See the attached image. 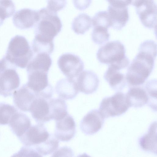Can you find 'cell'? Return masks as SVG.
Listing matches in <instances>:
<instances>
[{
	"mask_svg": "<svg viewBox=\"0 0 157 157\" xmlns=\"http://www.w3.org/2000/svg\"><path fill=\"white\" fill-rule=\"evenodd\" d=\"M139 52L127 68L126 81L130 85L143 84L153 71L157 51L151 47L140 45Z\"/></svg>",
	"mask_w": 157,
	"mask_h": 157,
	"instance_id": "obj_1",
	"label": "cell"
},
{
	"mask_svg": "<svg viewBox=\"0 0 157 157\" xmlns=\"http://www.w3.org/2000/svg\"><path fill=\"white\" fill-rule=\"evenodd\" d=\"M39 18L35 25V38L47 41L53 39L61 30L62 25L57 13L47 7L38 10Z\"/></svg>",
	"mask_w": 157,
	"mask_h": 157,
	"instance_id": "obj_2",
	"label": "cell"
},
{
	"mask_svg": "<svg viewBox=\"0 0 157 157\" xmlns=\"http://www.w3.org/2000/svg\"><path fill=\"white\" fill-rule=\"evenodd\" d=\"M33 55L26 39L17 35L10 40L4 57L15 67L24 68L33 59Z\"/></svg>",
	"mask_w": 157,
	"mask_h": 157,
	"instance_id": "obj_3",
	"label": "cell"
},
{
	"mask_svg": "<svg viewBox=\"0 0 157 157\" xmlns=\"http://www.w3.org/2000/svg\"><path fill=\"white\" fill-rule=\"evenodd\" d=\"M96 55L100 63L112 66L120 70L126 67L130 63L125 55L124 46L119 40L107 42L98 49Z\"/></svg>",
	"mask_w": 157,
	"mask_h": 157,
	"instance_id": "obj_4",
	"label": "cell"
},
{
	"mask_svg": "<svg viewBox=\"0 0 157 157\" xmlns=\"http://www.w3.org/2000/svg\"><path fill=\"white\" fill-rule=\"evenodd\" d=\"M129 106L126 95L118 92L113 96L106 97L102 100L99 111L104 118L120 115L125 113Z\"/></svg>",
	"mask_w": 157,
	"mask_h": 157,
	"instance_id": "obj_5",
	"label": "cell"
},
{
	"mask_svg": "<svg viewBox=\"0 0 157 157\" xmlns=\"http://www.w3.org/2000/svg\"><path fill=\"white\" fill-rule=\"evenodd\" d=\"M28 81L26 83L37 96L47 99L52 98L53 89L49 83L48 72L43 71L32 70L27 71Z\"/></svg>",
	"mask_w": 157,
	"mask_h": 157,
	"instance_id": "obj_6",
	"label": "cell"
},
{
	"mask_svg": "<svg viewBox=\"0 0 157 157\" xmlns=\"http://www.w3.org/2000/svg\"><path fill=\"white\" fill-rule=\"evenodd\" d=\"M57 64L63 74L70 78L77 77L84 68L83 62L81 58L76 55L69 53L61 55L58 60Z\"/></svg>",
	"mask_w": 157,
	"mask_h": 157,
	"instance_id": "obj_7",
	"label": "cell"
},
{
	"mask_svg": "<svg viewBox=\"0 0 157 157\" xmlns=\"http://www.w3.org/2000/svg\"><path fill=\"white\" fill-rule=\"evenodd\" d=\"M134 6L141 23L144 27L150 29L156 28L157 5L154 0H142Z\"/></svg>",
	"mask_w": 157,
	"mask_h": 157,
	"instance_id": "obj_8",
	"label": "cell"
},
{
	"mask_svg": "<svg viewBox=\"0 0 157 157\" xmlns=\"http://www.w3.org/2000/svg\"><path fill=\"white\" fill-rule=\"evenodd\" d=\"M16 68L10 64L0 73V95L4 97L12 95L20 85Z\"/></svg>",
	"mask_w": 157,
	"mask_h": 157,
	"instance_id": "obj_9",
	"label": "cell"
},
{
	"mask_svg": "<svg viewBox=\"0 0 157 157\" xmlns=\"http://www.w3.org/2000/svg\"><path fill=\"white\" fill-rule=\"evenodd\" d=\"M50 135L43 124L38 123L31 125L18 138L25 146H35L45 141Z\"/></svg>",
	"mask_w": 157,
	"mask_h": 157,
	"instance_id": "obj_10",
	"label": "cell"
},
{
	"mask_svg": "<svg viewBox=\"0 0 157 157\" xmlns=\"http://www.w3.org/2000/svg\"><path fill=\"white\" fill-rule=\"evenodd\" d=\"M76 132L75 122L72 116L69 114L56 121L54 135L58 140L68 141L74 137Z\"/></svg>",
	"mask_w": 157,
	"mask_h": 157,
	"instance_id": "obj_11",
	"label": "cell"
},
{
	"mask_svg": "<svg viewBox=\"0 0 157 157\" xmlns=\"http://www.w3.org/2000/svg\"><path fill=\"white\" fill-rule=\"evenodd\" d=\"M104 119L97 109L92 110L87 113L81 121L80 129L86 135L94 134L101 128Z\"/></svg>",
	"mask_w": 157,
	"mask_h": 157,
	"instance_id": "obj_12",
	"label": "cell"
},
{
	"mask_svg": "<svg viewBox=\"0 0 157 157\" xmlns=\"http://www.w3.org/2000/svg\"><path fill=\"white\" fill-rule=\"evenodd\" d=\"M37 97L36 94L25 84L14 91L13 101L16 106L20 110L29 112L32 102Z\"/></svg>",
	"mask_w": 157,
	"mask_h": 157,
	"instance_id": "obj_13",
	"label": "cell"
},
{
	"mask_svg": "<svg viewBox=\"0 0 157 157\" xmlns=\"http://www.w3.org/2000/svg\"><path fill=\"white\" fill-rule=\"evenodd\" d=\"M39 18L38 10L29 8H24L17 11L13 18L14 25L21 30L33 27Z\"/></svg>",
	"mask_w": 157,
	"mask_h": 157,
	"instance_id": "obj_14",
	"label": "cell"
},
{
	"mask_svg": "<svg viewBox=\"0 0 157 157\" xmlns=\"http://www.w3.org/2000/svg\"><path fill=\"white\" fill-rule=\"evenodd\" d=\"M37 97L32 102L29 112L36 121L44 124L52 120L48 100Z\"/></svg>",
	"mask_w": 157,
	"mask_h": 157,
	"instance_id": "obj_15",
	"label": "cell"
},
{
	"mask_svg": "<svg viewBox=\"0 0 157 157\" xmlns=\"http://www.w3.org/2000/svg\"><path fill=\"white\" fill-rule=\"evenodd\" d=\"M76 82L79 91L86 94H91L97 89L99 80L93 71L85 70L77 77Z\"/></svg>",
	"mask_w": 157,
	"mask_h": 157,
	"instance_id": "obj_16",
	"label": "cell"
},
{
	"mask_svg": "<svg viewBox=\"0 0 157 157\" xmlns=\"http://www.w3.org/2000/svg\"><path fill=\"white\" fill-rule=\"evenodd\" d=\"M107 12L111 22V27L115 29L121 30L129 20L127 6H114L109 5Z\"/></svg>",
	"mask_w": 157,
	"mask_h": 157,
	"instance_id": "obj_17",
	"label": "cell"
},
{
	"mask_svg": "<svg viewBox=\"0 0 157 157\" xmlns=\"http://www.w3.org/2000/svg\"><path fill=\"white\" fill-rule=\"evenodd\" d=\"M56 91L59 97L65 100L75 98L79 92L76 81L74 79L63 78L56 83Z\"/></svg>",
	"mask_w": 157,
	"mask_h": 157,
	"instance_id": "obj_18",
	"label": "cell"
},
{
	"mask_svg": "<svg viewBox=\"0 0 157 157\" xmlns=\"http://www.w3.org/2000/svg\"><path fill=\"white\" fill-rule=\"evenodd\" d=\"M9 124L11 131L18 138L31 126L29 117L25 114L18 111L13 116Z\"/></svg>",
	"mask_w": 157,
	"mask_h": 157,
	"instance_id": "obj_19",
	"label": "cell"
},
{
	"mask_svg": "<svg viewBox=\"0 0 157 157\" xmlns=\"http://www.w3.org/2000/svg\"><path fill=\"white\" fill-rule=\"evenodd\" d=\"M113 66L109 65L104 75L111 88L116 90H122L126 85L125 76Z\"/></svg>",
	"mask_w": 157,
	"mask_h": 157,
	"instance_id": "obj_20",
	"label": "cell"
},
{
	"mask_svg": "<svg viewBox=\"0 0 157 157\" xmlns=\"http://www.w3.org/2000/svg\"><path fill=\"white\" fill-rule=\"evenodd\" d=\"M141 148L144 151L157 154V123L154 122L149 126L148 132L139 140Z\"/></svg>",
	"mask_w": 157,
	"mask_h": 157,
	"instance_id": "obj_21",
	"label": "cell"
},
{
	"mask_svg": "<svg viewBox=\"0 0 157 157\" xmlns=\"http://www.w3.org/2000/svg\"><path fill=\"white\" fill-rule=\"evenodd\" d=\"M126 97L129 107L135 108L142 107L148 102L149 99L146 91L140 87L130 88L126 94Z\"/></svg>",
	"mask_w": 157,
	"mask_h": 157,
	"instance_id": "obj_22",
	"label": "cell"
},
{
	"mask_svg": "<svg viewBox=\"0 0 157 157\" xmlns=\"http://www.w3.org/2000/svg\"><path fill=\"white\" fill-rule=\"evenodd\" d=\"M52 62L49 54L38 53L29 62L27 66L26 70H38L48 72Z\"/></svg>",
	"mask_w": 157,
	"mask_h": 157,
	"instance_id": "obj_23",
	"label": "cell"
},
{
	"mask_svg": "<svg viewBox=\"0 0 157 157\" xmlns=\"http://www.w3.org/2000/svg\"><path fill=\"white\" fill-rule=\"evenodd\" d=\"M48 102L52 120H58L68 113L67 105L63 99L60 98H51L48 100Z\"/></svg>",
	"mask_w": 157,
	"mask_h": 157,
	"instance_id": "obj_24",
	"label": "cell"
},
{
	"mask_svg": "<svg viewBox=\"0 0 157 157\" xmlns=\"http://www.w3.org/2000/svg\"><path fill=\"white\" fill-rule=\"evenodd\" d=\"M92 19L85 13H81L75 17L72 23V29L77 34H83L91 27Z\"/></svg>",
	"mask_w": 157,
	"mask_h": 157,
	"instance_id": "obj_25",
	"label": "cell"
},
{
	"mask_svg": "<svg viewBox=\"0 0 157 157\" xmlns=\"http://www.w3.org/2000/svg\"><path fill=\"white\" fill-rule=\"evenodd\" d=\"M59 141L53 134H50L49 137L44 142L34 147L38 153L42 156L50 154L57 149Z\"/></svg>",
	"mask_w": 157,
	"mask_h": 157,
	"instance_id": "obj_26",
	"label": "cell"
},
{
	"mask_svg": "<svg viewBox=\"0 0 157 157\" xmlns=\"http://www.w3.org/2000/svg\"><path fill=\"white\" fill-rule=\"evenodd\" d=\"M32 48L36 54L45 53L49 55L53 52L54 48L53 41H47L34 38L32 44Z\"/></svg>",
	"mask_w": 157,
	"mask_h": 157,
	"instance_id": "obj_27",
	"label": "cell"
},
{
	"mask_svg": "<svg viewBox=\"0 0 157 157\" xmlns=\"http://www.w3.org/2000/svg\"><path fill=\"white\" fill-rule=\"evenodd\" d=\"M17 111L14 106L0 102V125L8 124L13 116Z\"/></svg>",
	"mask_w": 157,
	"mask_h": 157,
	"instance_id": "obj_28",
	"label": "cell"
},
{
	"mask_svg": "<svg viewBox=\"0 0 157 157\" xmlns=\"http://www.w3.org/2000/svg\"><path fill=\"white\" fill-rule=\"evenodd\" d=\"M15 9V5L12 0H0V26L6 19L13 15Z\"/></svg>",
	"mask_w": 157,
	"mask_h": 157,
	"instance_id": "obj_29",
	"label": "cell"
},
{
	"mask_svg": "<svg viewBox=\"0 0 157 157\" xmlns=\"http://www.w3.org/2000/svg\"><path fill=\"white\" fill-rule=\"evenodd\" d=\"M108 29L101 26L94 27L91 35L93 42L97 44L101 45L108 41L110 34Z\"/></svg>",
	"mask_w": 157,
	"mask_h": 157,
	"instance_id": "obj_30",
	"label": "cell"
},
{
	"mask_svg": "<svg viewBox=\"0 0 157 157\" xmlns=\"http://www.w3.org/2000/svg\"><path fill=\"white\" fill-rule=\"evenodd\" d=\"M93 27L101 26L107 29L111 27V22L107 11H101L97 13L92 19Z\"/></svg>",
	"mask_w": 157,
	"mask_h": 157,
	"instance_id": "obj_31",
	"label": "cell"
},
{
	"mask_svg": "<svg viewBox=\"0 0 157 157\" xmlns=\"http://www.w3.org/2000/svg\"><path fill=\"white\" fill-rule=\"evenodd\" d=\"M47 8L56 13L63 9L67 5V0H47Z\"/></svg>",
	"mask_w": 157,
	"mask_h": 157,
	"instance_id": "obj_32",
	"label": "cell"
},
{
	"mask_svg": "<svg viewBox=\"0 0 157 157\" xmlns=\"http://www.w3.org/2000/svg\"><path fill=\"white\" fill-rule=\"evenodd\" d=\"M17 155L25 156H42L33 146H25L17 153Z\"/></svg>",
	"mask_w": 157,
	"mask_h": 157,
	"instance_id": "obj_33",
	"label": "cell"
},
{
	"mask_svg": "<svg viewBox=\"0 0 157 157\" xmlns=\"http://www.w3.org/2000/svg\"><path fill=\"white\" fill-rule=\"evenodd\" d=\"M63 155H64V156L66 155L67 156H73L74 154L71 148L64 147L56 150L52 156H62Z\"/></svg>",
	"mask_w": 157,
	"mask_h": 157,
	"instance_id": "obj_34",
	"label": "cell"
},
{
	"mask_svg": "<svg viewBox=\"0 0 157 157\" xmlns=\"http://www.w3.org/2000/svg\"><path fill=\"white\" fill-rule=\"evenodd\" d=\"M92 0H73L75 7L80 10L86 9L90 5Z\"/></svg>",
	"mask_w": 157,
	"mask_h": 157,
	"instance_id": "obj_35",
	"label": "cell"
},
{
	"mask_svg": "<svg viewBox=\"0 0 157 157\" xmlns=\"http://www.w3.org/2000/svg\"><path fill=\"white\" fill-rule=\"evenodd\" d=\"M156 86V80H151L149 81L145 85V88L149 96L156 98V90H155V86Z\"/></svg>",
	"mask_w": 157,
	"mask_h": 157,
	"instance_id": "obj_36",
	"label": "cell"
},
{
	"mask_svg": "<svg viewBox=\"0 0 157 157\" xmlns=\"http://www.w3.org/2000/svg\"><path fill=\"white\" fill-rule=\"evenodd\" d=\"M110 5L114 6H127L131 4L132 0H106Z\"/></svg>",
	"mask_w": 157,
	"mask_h": 157,
	"instance_id": "obj_37",
	"label": "cell"
},
{
	"mask_svg": "<svg viewBox=\"0 0 157 157\" xmlns=\"http://www.w3.org/2000/svg\"><path fill=\"white\" fill-rule=\"evenodd\" d=\"M6 61L5 57H4L0 60V73L6 68Z\"/></svg>",
	"mask_w": 157,
	"mask_h": 157,
	"instance_id": "obj_38",
	"label": "cell"
},
{
	"mask_svg": "<svg viewBox=\"0 0 157 157\" xmlns=\"http://www.w3.org/2000/svg\"><path fill=\"white\" fill-rule=\"evenodd\" d=\"M141 0H132L131 4L133 6L135 3Z\"/></svg>",
	"mask_w": 157,
	"mask_h": 157,
	"instance_id": "obj_39",
	"label": "cell"
}]
</instances>
